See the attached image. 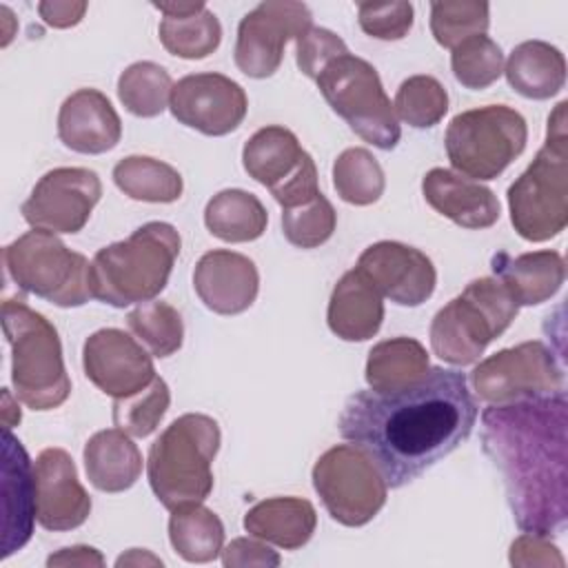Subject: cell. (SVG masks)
I'll return each mask as SVG.
<instances>
[{
    "instance_id": "d590c367",
    "label": "cell",
    "mask_w": 568,
    "mask_h": 568,
    "mask_svg": "<svg viewBox=\"0 0 568 568\" xmlns=\"http://www.w3.org/2000/svg\"><path fill=\"white\" fill-rule=\"evenodd\" d=\"M126 324L138 342L153 357H169L180 351L184 339L182 315L169 302H142L129 315Z\"/></svg>"
},
{
    "instance_id": "8fae6325",
    "label": "cell",
    "mask_w": 568,
    "mask_h": 568,
    "mask_svg": "<svg viewBox=\"0 0 568 568\" xmlns=\"http://www.w3.org/2000/svg\"><path fill=\"white\" fill-rule=\"evenodd\" d=\"M311 477L324 508L342 526H364L386 504L388 486L382 473L355 444H337L322 453Z\"/></svg>"
},
{
    "instance_id": "f546056e",
    "label": "cell",
    "mask_w": 568,
    "mask_h": 568,
    "mask_svg": "<svg viewBox=\"0 0 568 568\" xmlns=\"http://www.w3.org/2000/svg\"><path fill=\"white\" fill-rule=\"evenodd\" d=\"M204 224L222 242H253L266 231L268 213L257 195L242 189H224L206 202Z\"/></svg>"
},
{
    "instance_id": "83f0119b",
    "label": "cell",
    "mask_w": 568,
    "mask_h": 568,
    "mask_svg": "<svg viewBox=\"0 0 568 568\" xmlns=\"http://www.w3.org/2000/svg\"><path fill=\"white\" fill-rule=\"evenodd\" d=\"M504 73L510 89L519 95L548 100L566 84V58L557 47L544 40H526L510 51L504 62Z\"/></svg>"
},
{
    "instance_id": "836d02e7",
    "label": "cell",
    "mask_w": 568,
    "mask_h": 568,
    "mask_svg": "<svg viewBox=\"0 0 568 568\" xmlns=\"http://www.w3.org/2000/svg\"><path fill=\"white\" fill-rule=\"evenodd\" d=\"M173 80L169 71L151 60L129 64L118 78V98L138 118H155L171 102Z\"/></svg>"
},
{
    "instance_id": "52a82bcc",
    "label": "cell",
    "mask_w": 568,
    "mask_h": 568,
    "mask_svg": "<svg viewBox=\"0 0 568 568\" xmlns=\"http://www.w3.org/2000/svg\"><path fill=\"white\" fill-rule=\"evenodd\" d=\"M519 306L495 277H479L442 306L430 322L433 353L453 364H475L517 317Z\"/></svg>"
},
{
    "instance_id": "d4e9b609",
    "label": "cell",
    "mask_w": 568,
    "mask_h": 568,
    "mask_svg": "<svg viewBox=\"0 0 568 568\" xmlns=\"http://www.w3.org/2000/svg\"><path fill=\"white\" fill-rule=\"evenodd\" d=\"M493 273L517 306H537L561 288L566 264L557 251H532L515 257L501 251L493 257Z\"/></svg>"
},
{
    "instance_id": "e575fe53",
    "label": "cell",
    "mask_w": 568,
    "mask_h": 568,
    "mask_svg": "<svg viewBox=\"0 0 568 568\" xmlns=\"http://www.w3.org/2000/svg\"><path fill=\"white\" fill-rule=\"evenodd\" d=\"M333 186L344 202L368 206L382 197L386 180L368 149L351 146L344 149L333 164Z\"/></svg>"
},
{
    "instance_id": "8d00e7d4",
    "label": "cell",
    "mask_w": 568,
    "mask_h": 568,
    "mask_svg": "<svg viewBox=\"0 0 568 568\" xmlns=\"http://www.w3.org/2000/svg\"><path fill=\"white\" fill-rule=\"evenodd\" d=\"M393 109L406 124L415 129H430L446 115L448 93L433 75H410L399 84Z\"/></svg>"
},
{
    "instance_id": "6da1fadb",
    "label": "cell",
    "mask_w": 568,
    "mask_h": 568,
    "mask_svg": "<svg viewBox=\"0 0 568 568\" xmlns=\"http://www.w3.org/2000/svg\"><path fill=\"white\" fill-rule=\"evenodd\" d=\"M477 402L457 368L430 366L397 390H355L339 415V435L362 448L386 486L402 488L468 439Z\"/></svg>"
},
{
    "instance_id": "ab89813d",
    "label": "cell",
    "mask_w": 568,
    "mask_h": 568,
    "mask_svg": "<svg viewBox=\"0 0 568 568\" xmlns=\"http://www.w3.org/2000/svg\"><path fill=\"white\" fill-rule=\"evenodd\" d=\"M169 404V386L162 377H155L135 395L113 402V424L131 437H149L162 422Z\"/></svg>"
},
{
    "instance_id": "30bf717a",
    "label": "cell",
    "mask_w": 568,
    "mask_h": 568,
    "mask_svg": "<svg viewBox=\"0 0 568 568\" xmlns=\"http://www.w3.org/2000/svg\"><path fill=\"white\" fill-rule=\"evenodd\" d=\"M528 126L519 111L488 104L457 113L444 135L453 169L468 180H495L526 149Z\"/></svg>"
},
{
    "instance_id": "8992f818",
    "label": "cell",
    "mask_w": 568,
    "mask_h": 568,
    "mask_svg": "<svg viewBox=\"0 0 568 568\" xmlns=\"http://www.w3.org/2000/svg\"><path fill=\"white\" fill-rule=\"evenodd\" d=\"M2 331L11 346L16 399L31 410H51L71 395L62 344L55 326L22 300L2 302Z\"/></svg>"
},
{
    "instance_id": "9a60e30c",
    "label": "cell",
    "mask_w": 568,
    "mask_h": 568,
    "mask_svg": "<svg viewBox=\"0 0 568 568\" xmlns=\"http://www.w3.org/2000/svg\"><path fill=\"white\" fill-rule=\"evenodd\" d=\"M100 197L102 182L95 171L84 166H58L36 182L20 213L33 229L73 235L84 229Z\"/></svg>"
},
{
    "instance_id": "ac0fdd59",
    "label": "cell",
    "mask_w": 568,
    "mask_h": 568,
    "mask_svg": "<svg viewBox=\"0 0 568 568\" xmlns=\"http://www.w3.org/2000/svg\"><path fill=\"white\" fill-rule=\"evenodd\" d=\"M355 268L382 297L399 306L424 304L437 284V271L426 253L395 240H382L362 251Z\"/></svg>"
},
{
    "instance_id": "b9f144b4",
    "label": "cell",
    "mask_w": 568,
    "mask_h": 568,
    "mask_svg": "<svg viewBox=\"0 0 568 568\" xmlns=\"http://www.w3.org/2000/svg\"><path fill=\"white\" fill-rule=\"evenodd\" d=\"M410 2H359L357 22L364 33L377 40H402L413 29Z\"/></svg>"
},
{
    "instance_id": "f6af8a7d",
    "label": "cell",
    "mask_w": 568,
    "mask_h": 568,
    "mask_svg": "<svg viewBox=\"0 0 568 568\" xmlns=\"http://www.w3.org/2000/svg\"><path fill=\"white\" fill-rule=\"evenodd\" d=\"M280 555L271 550L262 539L237 537L226 548H222V564L226 568H246V566H280Z\"/></svg>"
},
{
    "instance_id": "681fc988",
    "label": "cell",
    "mask_w": 568,
    "mask_h": 568,
    "mask_svg": "<svg viewBox=\"0 0 568 568\" xmlns=\"http://www.w3.org/2000/svg\"><path fill=\"white\" fill-rule=\"evenodd\" d=\"M20 408L18 404H13V397L9 393V388H2V424L7 430H11V426L20 424Z\"/></svg>"
},
{
    "instance_id": "ee69618b",
    "label": "cell",
    "mask_w": 568,
    "mask_h": 568,
    "mask_svg": "<svg viewBox=\"0 0 568 568\" xmlns=\"http://www.w3.org/2000/svg\"><path fill=\"white\" fill-rule=\"evenodd\" d=\"M510 564L513 566H564L559 548L550 541V535L524 532L510 544Z\"/></svg>"
},
{
    "instance_id": "7c38bea8",
    "label": "cell",
    "mask_w": 568,
    "mask_h": 568,
    "mask_svg": "<svg viewBox=\"0 0 568 568\" xmlns=\"http://www.w3.org/2000/svg\"><path fill=\"white\" fill-rule=\"evenodd\" d=\"M242 164L255 182L271 191L282 209L308 202L320 193L315 162L286 126L257 129L242 149Z\"/></svg>"
},
{
    "instance_id": "7bdbcfd3",
    "label": "cell",
    "mask_w": 568,
    "mask_h": 568,
    "mask_svg": "<svg viewBox=\"0 0 568 568\" xmlns=\"http://www.w3.org/2000/svg\"><path fill=\"white\" fill-rule=\"evenodd\" d=\"M346 51L348 49L344 40L324 27H311L306 33H302L295 40L297 67L311 80H315L331 60H335Z\"/></svg>"
},
{
    "instance_id": "cb8c5ba5",
    "label": "cell",
    "mask_w": 568,
    "mask_h": 568,
    "mask_svg": "<svg viewBox=\"0 0 568 568\" xmlns=\"http://www.w3.org/2000/svg\"><path fill=\"white\" fill-rule=\"evenodd\" d=\"M384 320V302L377 288L357 271H346L333 286L326 322L344 342H366L377 335Z\"/></svg>"
},
{
    "instance_id": "484cf974",
    "label": "cell",
    "mask_w": 568,
    "mask_h": 568,
    "mask_svg": "<svg viewBox=\"0 0 568 568\" xmlns=\"http://www.w3.org/2000/svg\"><path fill=\"white\" fill-rule=\"evenodd\" d=\"M317 513L302 497H268L244 515V530L284 550H297L313 537Z\"/></svg>"
},
{
    "instance_id": "5b68a950",
    "label": "cell",
    "mask_w": 568,
    "mask_h": 568,
    "mask_svg": "<svg viewBox=\"0 0 568 568\" xmlns=\"http://www.w3.org/2000/svg\"><path fill=\"white\" fill-rule=\"evenodd\" d=\"M561 100L548 115L546 142L528 169L508 186L510 222L519 237L546 242L568 224V133Z\"/></svg>"
},
{
    "instance_id": "e0dca14e",
    "label": "cell",
    "mask_w": 568,
    "mask_h": 568,
    "mask_svg": "<svg viewBox=\"0 0 568 568\" xmlns=\"http://www.w3.org/2000/svg\"><path fill=\"white\" fill-rule=\"evenodd\" d=\"M82 368L113 399L135 395L158 377L149 351L120 328H100L84 339Z\"/></svg>"
},
{
    "instance_id": "4dcf8cb0",
    "label": "cell",
    "mask_w": 568,
    "mask_h": 568,
    "mask_svg": "<svg viewBox=\"0 0 568 568\" xmlns=\"http://www.w3.org/2000/svg\"><path fill=\"white\" fill-rule=\"evenodd\" d=\"M169 541L184 561L209 564L224 548V526L202 504L175 508L169 517Z\"/></svg>"
},
{
    "instance_id": "1f68e13d",
    "label": "cell",
    "mask_w": 568,
    "mask_h": 568,
    "mask_svg": "<svg viewBox=\"0 0 568 568\" xmlns=\"http://www.w3.org/2000/svg\"><path fill=\"white\" fill-rule=\"evenodd\" d=\"M115 186L131 200L171 204L184 191L182 175L166 162L149 155H129L113 166Z\"/></svg>"
},
{
    "instance_id": "f35d334b",
    "label": "cell",
    "mask_w": 568,
    "mask_h": 568,
    "mask_svg": "<svg viewBox=\"0 0 568 568\" xmlns=\"http://www.w3.org/2000/svg\"><path fill=\"white\" fill-rule=\"evenodd\" d=\"M455 80L473 91L486 89L504 73V53L486 33L459 42L450 53Z\"/></svg>"
},
{
    "instance_id": "3957f363",
    "label": "cell",
    "mask_w": 568,
    "mask_h": 568,
    "mask_svg": "<svg viewBox=\"0 0 568 568\" xmlns=\"http://www.w3.org/2000/svg\"><path fill=\"white\" fill-rule=\"evenodd\" d=\"M180 233L169 222H146L126 240L102 246L91 260V293L124 308L155 300L180 255Z\"/></svg>"
},
{
    "instance_id": "5bb4252c",
    "label": "cell",
    "mask_w": 568,
    "mask_h": 568,
    "mask_svg": "<svg viewBox=\"0 0 568 568\" xmlns=\"http://www.w3.org/2000/svg\"><path fill=\"white\" fill-rule=\"evenodd\" d=\"M313 27L311 9L295 0H264L251 9L237 27L235 67L248 78H271L284 58L288 40H297Z\"/></svg>"
},
{
    "instance_id": "bcb514c9",
    "label": "cell",
    "mask_w": 568,
    "mask_h": 568,
    "mask_svg": "<svg viewBox=\"0 0 568 568\" xmlns=\"http://www.w3.org/2000/svg\"><path fill=\"white\" fill-rule=\"evenodd\" d=\"M87 11L84 0H44L38 2L40 18L53 29H69L75 27Z\"/></svg>"
},
{
    "instance_id": "f1b7e54d",
    "label": "cell",
    "mask_w": 568,
    "mask_h": 568,
    "mask_svg": "<svg viewBox=\"0 0 568 568\" xmlns=\"http://www.w3.org/2000/svg\"><path fill=\"white\" fill-rule=\"evenodd\" d=\"M428 368V353L417 339L390 337L368 351L364 377L368 388L388 393L419 382Z\"/></svg>"
},
{
    "instance_id": "74e56055",
    "label": "cell",
    "mask_w": 568,
    "mask_h": 568,
    "mask_svg": "<svg viewBox=\"0 0 568 568\" xmlns=\"http://www.w3.org/2000/svg\"><path fill=\"white\" fill-rule=\"evenodd\" d=\"M488 2L479 0H439L430 2V31L437 44L455 49L459 42L486 33Z\"/></svg>"
},
{
    "instance_id": "7402d4cb",
    "label": "cell",
    "mask_w": 568,
    "mask_h": 568,
    "mask_svg": "<svg viewBox=\"0 0 568 568\" xmlns=\"http://www.w3.org/2000/svg\"><path fill=\"white\" fill-rule=\"evenodd\" d=\"M58 138L75 153L100 155L120 142L122 122L102 91L78 89L58 111Z\"/></svg>"
},
{
    "instance_id": "d6986e66",
    "label": "cell",
    "mask_w": 568,
    "mask_h": 568,
    "mask_svg": "<svg viewBox=\"0 0 568 568\" xmlns=\"http://www.w3.org/2000/svg\"><path fill=\"white\" fill-rule=\"evenodd\" d=\"M36 517L47 530H73L91 515V497L64 448H44L33 462Z\"/></svg>"
},
{
    "instance_id": "277c9868",
    "label": "cell",
    "mask_w": 568,
    "mask_h": 568,
    "mask_svg": "<svg viewBox=\"0 0 568 568\" xmlns=\"http://www.w3.org/2000/svg\"><path fill=\"white\" fill-rule=\"evenodd\" d=\"M220 426L202 413L173 419L151 444L146 457L149 486L169 508L202 504L213 490L211 464L220 448Z\"/></svg>"
},
{
    "instance_id": "4fadbf2b",
    "label": "cell",
    "mask_w": 568,
    "mask_h": 568,
    "mask_svg": "<svg viewBox=\"0 0 568 568\" xmlns=\"http://www.w3.org/2000/svg\"><path fill=\"white\" fill-rule=\"evenodd\" d=\"M473 390L488 404H508L564 390V368L544 342H521L481 359L470 373Z\"/></svg>"
},
{
    "instance_id": "c3c4849f",
    "label": "cell",
    "mask_w": 568,
    "mask_h": 568,
    "mask_svg": "<svg viewBox=\"0 0 568 568\" xmlns=\"http://www.w3.org/2000/svg\"><path fill=\"white\" fill-rule=\"evenodd\" d=\"M153 7L158 11H162L164 16H186V13H195V11L204 9L206 4L202 0H197V2H153Z\"/></svg>"
},
{
    "instance_id": "9c48e42d",
    "label": "cell",
    "mask_w": 568,
    "mask_h": 568,
    "mask_svg": "<svg viewBox=\"0 0 568 568\" xmlns=\"http://www.w3.org/2000/svg\"><path fill=\"white\" fill-rule=\"evenodd\" d=\"M328 106L368 144L390 151L402 138L395 109L377 69L351 51L331 60L315 78Z\"/></svg>"
},
{
    "instance_id": "7dc6e473",
    "label": "cell",
    "mask_w": 568,
    "mask_h": 568,
    "mask_svg": "<svg viewBox=\"0 0 568 568\" xmlns=\"http://www.w3.org/2000/svg\"><path fill=\"white\" fill-rule=\"evenodd\" d=\"M47 566H104V557L91 546H69L51 555L47 559Z\"/></svg>"
},
{
    "instance_id": "4316f807",
    "label": "cell",
    "mask_w": 568,
    "mask_h": 568,
    "mask_svg": "<svg viewBox=\"0 0 568 568\" xmlns=\"http://www.w3.org/2000/svg\"><path fill=\"white\" fill-rule=\"evenodd\" d=\"M84 470L102 493L129 490L142 475V453L131 435L120 428H104L84 444Z\"/></svg>"
},
{
    "instance_id": "7a4b0ae2",
    "label": "cell",
    "mask_w": 568,
    "mask_h": 568,
    "mask_svg": "<svg viewBox=\"0 0 568 568\" xmlns=\"http://www.w3.org/2000/svg\"><path fill=\"white\" fill-rule=\"evenodd\" d=\"M481 442L501 475L517 526L539 535L564 530L566 390L486 406Z\"/></svg>"
},
{
    "instance_id": "44dd1931",
    "label": "cell",
    "mask_w": 568,
    "mask_h": 568,
    "mask_svg": "<svg viewBox=\"0 0 568 568\" xmlns=\"http://www.w3.org/2000/svg\"><path fill=\"white\" fill-rule=\"evenodd\" d=\"M33 462L20 439L2 435V559L20 550L33 535L36 521Z\"/></svg>"
},
{
    "instance_id": "60d3db41",
    "label": "cell",
    "mask_w": 568,
    "mask_h": 568,
    "mask_svg": "<svg viewBox=\"0 0 568 568\" xmlns=\"http://www.w3.org/2000/svg\"><path fill=\"white\" fill-rule=\"evenodd\" d=\"M337 224V213L326 195L320 191L308 202L282 209L284 237L297 248H317L331 240Z\"/></svg>"
},
{
    "instance_id": "d6a6232c",
    "label": "cell",
    "mask_w": 568,
    "mask_h": 568,
    "mask_svg": "<svg viewBox=\"0 0 568 568\" xmlns=\"http://www.w3.org/2000/svg\"><path fill=\"white\" fill-rule=\"evenodd\" d=\"M158 33L162 47L184 60H202L222 42V24L206 7L186 16H164Z\"/></svg>"
},
{
    "instance_id": "603a6c76",
    "label": "cell",
    "mask_w": 568,
    "mask_h": 568,
    "mask_svg": "<svg viewBox=\"0 0 568 568\" xmlns=\"http://www.w3.org/2000/svg\"><path fill=\"white\" fill-rule=\"evenodd\" d=\"M424 200L444 217L464 229H488L499 220L497 195L450 169H430L422 180Z\"/></svg>"
},
{
    "instance_id": "ffe728a7",
    "label": "cell",
    "mask_w": 568,
    "mask_h": 568,
    "mask_svg": "<svg viewBox=\"0 0 568 568\" xmlns=\"http://www.w3.org/2000/svg\"><path fill=\"white\" fill-rule=\"evenodd\" d=\"M193 288L209 311L217 315H237L255 302L260 273L246 255L229 248H213L197 260Z\"/></svg>"
},
{
    "instance_id": "f907efd6",
    "label": "cell",
    "mask_w": 568,
    "mask_h": 568,
    "mask_svg": "<svg viewBox=\"0 0 568 568\" xmlns=\"http://www.w3.org/2000/svg\"><path fill=\"white\" fill-rule=\"evenodd\" d=\"M126 564H135V566H140V564H153V566H162V559H158V557L149 555L146 550H140V548H131L126 555L118 557V561H115V566H126Z\"/></svg>"
},
{
    "instance_id": "ba28073f",
    "label": "cell",
    "mask_w": 568,
    "mask_h": 568,
    "mask_svg": "<svg viewBox=\"0 0 568 568\" xmlns=\"http://www.w3.org/2000/svg\"><path fill=\"white\" fill-rule=\"evenodd\" d=\"M4 268L18 288L60 308L87 304L91 293V262L71 251L55 233L33 229L2 251Z\"/></svg>"
},
{
    "instance_id": "2e32d148",
    "label": "cell",
    "mask_w": 568,
    "mask_h": 568,
    "mask_svg": "<svg viewBox=\"0 0 568 568\" xmlns=\"http://www.w3.org/2000/svg\"><path fill=\"white\" fill-rule=\"evenodd\" d=\"M169 109L173 118L204 135H226L246 118L244 89L222 73H191L173 84Z\"/></svg>"
}]
</instances>
